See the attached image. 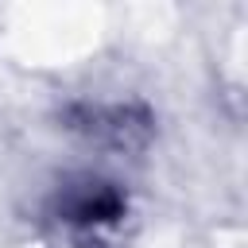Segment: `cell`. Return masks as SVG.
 I'll use <instances>...</instances> for the list:
<instances>
[{"mask_svg":"<svg viewBox=\"0 0 248 248\" xmlns=\"http://www.w3.org/2000/svg\"><path fill=\"white\" fill-rule=\"evenodd\" d=\"M54 213L66 229H74L78 236H105L120 225V217L128 213V198L116 182L108 178H93L81 174L74 182H66L54 198Z\"/></svg>","mask_w":248,"mask_h":248,"instance_id":"obj_1","label":"cell"},{"mask_svg":"<svg viewBox=\"0 0 248 248\" xmlns=\"http://www.w3.org/2000/svg\"><path fill=\"white\" fill-rule=\"evenodd\" d=\"M70 132H78L85 143L105 147V151H140L151 140V116L140 105H120V101H85L74 105L66 116Z\"/></svg>","mask_w":248,"mask_h":248,"instance_id":"obj_2","label":"cell"}]
</instances>
